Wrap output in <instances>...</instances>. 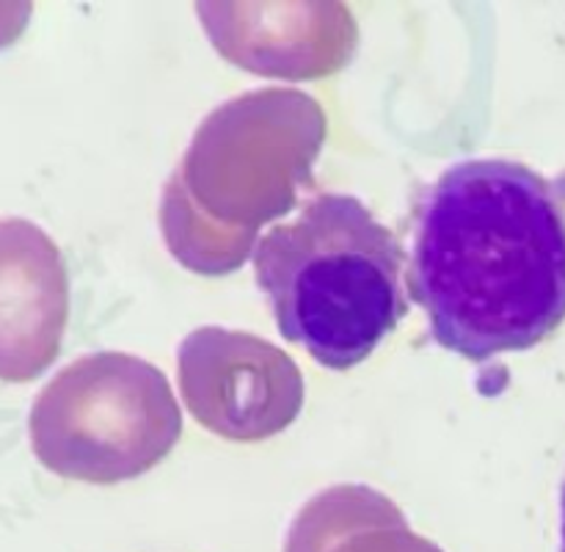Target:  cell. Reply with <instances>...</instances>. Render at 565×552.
Wrapping results in <instances>:
<instances>
[{"mask_svg":"<svg viewBox=\"0 0 565 552\" xmlns=\"http://www.w3.org/2000/svg\"><path fill=\"white\" fill-rule=\"evenodd\" d=\"M408 287L472 362L530 351L565 320V197L516 160L450 166L419 208Z\"/></svg>","mask_w":565,"mask_h":552,"instance_id":"6da1fadb","label":"cell"},{"mask_svg":"<svg viewBox=\"0 0 565 552\" xmlns=\"http://www.w3.org/2000/svg\"><path fill=\"white\" fill-rule=\"evenodd\" d=\"M326 141L318 99L296 88H259L218 105L193 132L160 199L169 252L204 276L241 268L259 230L312 185Z\"/></svg>","mask_w":565,"mask_h":552,"instance_id":"7a4b0ae2","label":"cell"},{"mask_svg":"<svg viewBox=\"0 0 565 552\" xmlns=\"http://www.w3.org/2000/svg\"><path fill=\"white\" fill-rule=\"evenodd\" d=\"M401 241L362 199L320 193L259 237L254 274L279 331L331 370H351L408 312Z\"/></svg>","mask_w":565,"mask_h":552,"instance_id":"3957f363","label":"cell"},{"mask_svg":"<svg viewBox=\"0 0 565 552\" xmlns=\"http://www.w3.org/2000/svg\"><path fill=\"white\" fill-rule=\"evenodd\" d=\"M31 445L61 478L119 484L163 461L182 434V412L163 370L121 351L75 359L31 408Z\"/></svg>","mask_w":565,"mask_h":552,"instance_id":"277c9868","label":"cell"},{"mask_svg":"<svg viewBox=\"0 0 565 552\" xmlns=\"http://www.w3.org/2000/svg\"><path fill=\"white\" fill-rule=\"evenodd\" d=\"M180 392L210 434L263 442L285 431L303 406V375L274 342L221 326H202L180 342Z\"/></svg>","mask_w":565,"mask_h":552,"instance_id":"5b68a950","label":"cell"},{"mask_svg":"<svg viewBox=\"0 0 565 552\" xmlns=\"http://www.w3.org/2000/svg\"><path fill=\"white\" fill-rule=\"evenodd\" d=\"M196 14L226 61L285 81L334 75L348 64L359 39L356 20L342 3H196Z\"/></svg>","mask_w":565,"mask_h":552,"instance_id":"8992f818","label":"cell"},{"mask_svg":"<svg viewBox=\"0 0 565 552\" xmlns=\"http://www.w3.org/2000/svg\"><path fill=\"white\" fill-rule=\"evenodd\" d=\"M70 318V276L53 237L0 219V379L33 381L53 364Z\"/></svg>","mask_w":565,"mask_h":552,"instance_id":"52a82bcc","label":"cell"},{"mask_svg":"<svg viewBox=\"0 0 565 552\" xmlns=\"http://www.w3.org/2000/svg\"><path fill=\"white\" fill-rule=\"evenodd\" d=\"M285 552H445L408 528L401 508L364 484L315 495L292 519Z\"/></svg>","mask_w":565,"mask_h":552,"instance_id":"ba28073f","label":"cell"},{"mask_svg":"<svg viewBox=\"0 0 565 552\" xmlns=\"http://www.w3.org/2000/svg\"><path fill=\"white\" fill-rule=\"evenodd\" d=\"M31 14V6L22 3V6H0V47L6 42L17 36V33L25 28V17Z\"/></svg>","mask_w":565,"mask_h":552,"instance_id":"9c48e42d","label":"cell"},{"mask_svg":"<svg viewBox=\"0 0 565 552\" xmlns=\"http://www.w3.org/2000/svg\"><path fill=\"white\" fill-rule=\"evenodd\" d=\"M561 552H565V478L561 486Z\"/></svg>","mask_w":565,"mask_h":552,"instance_id":"30bf717a","label":"cell"}]
</instances>
